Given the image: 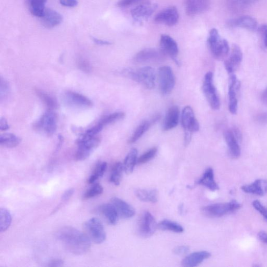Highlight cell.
<instances>
[{"label": "cell", "mask_w": 267, "mask_h": 267, "mask_svg": "<svg viewBox=\"0 0 267 267\" xmlns=\"http://www.w3.org/2000/svg\"><path fill=\"white\" fill-rule=\"evenodd\" d=\"M57 238L71 254L82 255L91 248V241L85 233L71 227H65L58 231Z\"/></svg>", "instance_id": "6da1fadb"}, {"label": "cell", "mask_w": 267, "mask_h": 267, "mask_svg": "<svg viewBox=\"0 0 267 267\" xmlns=\"http://www.w3.org/2000/svg\"><path fill=\"white\" fill-rule=\"evenodd\" d=\"M122 73L148 89L155 88L156 71L152 67H146L135 70L125 69L123 71Z\"/></svg>", "instance_id": "7a4b0ae2"}, {"label": "cell", "mask_w": 267, "mask_h": 267, "mask_svg": "<svg viewBox=\"0 0 267 267\" xmlns=\"http://www.w3.org/2000/svg\"><path fill=\"white\" fill-rule=\"evenodd\" d=\"M101 140L97 136L84 134L77 142L78 148L75 155L76 161H84L90 155L92 151L100 145Z\"/></svg>", "instance_id": "3957f363"}, {"label": "cell", "mask_w": 267, "mask_h": 267, "mask_svg": "<svg viewBox=\"0 0 267 267\" xmlns=\"http://www.w3.org/2000/svg\"><path fill=\"white\" fill-rule=\"evenodd\" d=\"M209 49L216 59L224 58L229 53L230 47L228 41L222 39L216 29H212L208 38Z\"/></svg>", "instance_id": "277c9868"}, {"label": "cell", "mask_w": 267, "mask_h": 267, "mask_svg": "<svg viewBox=\"0 0 267 267\" xmlns=\"http://www.w3.org/2000/svg\"><path fill=\"white\" fill-rule=\"evenodd\" d=\"M242 207V204L235 200L228 203L215 204L201 208L202 213L208 217L219 218L236 212Z\"/></svg>", "instance_id": "5b68a950"}, {"label": "cell", "mask_w": 267, "mask_h": 267, "mask_svg": "<svg viewBox=\"0 0 267 267\" xmlns=\"http://www.w3.org/2000/svg\"><path fill=\"white\" fill-rule=\"evenodd\" d=\"M181 122L185 133L184 144L187 146L191 142L193 133L198 132L199 129V122L191 107L186 106L183 109Z\"/></svg>", "instance_id": "8992f818"}, {"label": "cell", "mask_w": 267, "mask_h": 267, "mask_svg": "<svg viewBox=\"0 0 267 267\" xmlns=\"http://www.w3.org/2000/svg\"><path fill=\"white\" fill-rule=\"evenodd\" d=\"M84 228L85 234L91 241L96 244H102L105 241L106 233L103 223L99 219H90L85 223Z\"/></svg>", "instance_id": "52a82bcc"}, {"label": "cell", "mask_w": 267, "mask_h": 267, "mask_svg": "<svg viewBox=\"0 0 267 267\" xmlns=\"http://www.w3.org/2000/svg\"><path fill=\"white\" fill-rule=\"evenodd\" d=\"M159 88L162 95H168L175 88L176 77L172 69L163 66L158 71Z\"/></svg>", "instance_id": "ba28073f"}, {"label": "cell", "mask_w": 267, "mask_h": 267, "mask_svg": "<svg viewBox=\"0 0 267 267\" xmlns=\"http://www.w3.org/2000/svg\"><path fill=\"white\" fill-rule=\"evenodd\" d=\"M203 90L208 102L213 109L217 110L220 107V101L214 83V74L208 72L204 77Z\"/></svg>", "instance_id": "9c48e42d"}, {"label": "cell", "mask_w": 267, "mask_h": 267, "mask_svg": "<svg viewBox=\"0 0 267 267\" xmlns=\"http://www.w3.org/2000/svg\"><path fill=\"white\" fill-rule=\"evenodd\" d=\"M57 117L53 110H48L35 125V128L39 131H43L48 136H52L57 129Z\"/></svg>", "instance_id": "30bf717a"}, {"label": "cell", "mask_w": 267, "mask_h": 267, "mask_svg": "<svg viewBox=\"0 0 267 267\" xmlns=\"http://www.w3.org/2000/svg\"><path fill=\"white\" fill-rule=\"evenodd\" d=\"M158 228L154 216L148 212L144 213L139 221V232L143 237L153 235Z\"/></svg>", "instance_id": "8fae6325"}, {"label": "cell", "mask_w": 267, "mask_h": 267, "mask_svg": "<svg viewBox=\"0 0 267 267\" xmlns=\"http://www.w3.org/2000/svg\"><path fill=\"white\" fill-rule=\"evenodd\" d=\"M165 56L161 50L146 48L137 53L134 56V61L137 63L160 62L164 59Z\"/></svg>", "instance_id": "7c38bea8"}, {"label": "cell", "mask_w": 267, "mask_h": 267, "mask_svg": "<svg viewBox=\"0 0 267 267\" xmlns=\"http://www.w3.org/2000/svg\"><path fill=\"white\" fill-rule=\"evenodd\" d=\"M179 19V14L175 6H170L159 12L155 18V21L159 24L169 27L175 26Z\"/></svg>", "instance_id": "4fadbf2b"}, {"label": "cell", "mask_w": 267, "mask_h": 267, "mask_svg": "<svg viewBox=\"0 0 267 267\" xmlns=\"http://www.w3.org/2000/svg\"><path fill=\"white\" fill-rule=\"evenodd\" d=\"M160 46L162 52L165 55L170 56L177 65L179 64L177 58L178 47L174 39L168 35H162L160 37Z\"/></svg>", "instance_id": "5bb4252c"}, {"label": "cell", "mask_w": 267, "mask_h": 267, "mask_svg": "<svg viewBox=\"0 0 267 267\" xmlns=\"http://www.w3.org/2000/svg\"><path fill=\"white\" fill-rule=\"evenodd\" d=\"M185 12L187 16L195 17L207 11L211 6L210 0H185Z\"/></svg>", "instance_id": "9a60e30c"}, {"label": "cell", "mask_w": 267, "mask_h": 267, "mask_svg": "<svg viewBox=\"0 0 267 267\" xmlns=\"http://www.w3.org/2000/svg\"><path fill=\"white\" fill-rule=\"evenodd\" d=\"M157 7L156 4H141L131 10V16L137 22H142V21L147 20L153 15Z\"/></svg>", "instance_id": "2e32d148"}, {"label": "cell", "mask_w": 267, "mask_h": 267, "mask_svg": "<svg viewBox=\"0 0 267 267\" xmlns=\"http://www.w3.org/2000/svg\"><path fill=\"white\" fill-rule=\"evenodd\" d=\"M240 83L237 81L236 76L231 74L229 79V109L231 113L236 114L237 112L238 101L236 93L240 88Z\"/></svg>", "instance_id": "e0dca14e"}, {"label": "cell", "mask_w": 267, "mask_h": 267, "mask_svg": "<svg viewBox=\"0 0 267 267\" xmlns=\"http://www.w3.org/2000/svg\"><path fill=\"white\" fill-rule=\"evenodd\" d=\"M243 60V53L237 45H233L229 58L225 62V68L229 73L232 74L240 66Z\"/></svg>", "instance_id": "ac0fdd59"}, {"label": "cell", "mask_w": 267, "mask_h": 267, "mask_svg": "<svg viewBox=\"0 0 267 267\" xmlns=\"http://www.w3.org/2000/svg\"><path fill=\"white\" fill-rule=\"evenodd\" d=\"M64 99L68 105L72 106L89 107L93 105L89 98L74 91H68L65 93Z\"/></svg>", "instance_id": "d6986e66"}, {"label": "cell", "mask_w": 267, "mask_h": 267, "mask_svg": "<svg viewBox=\"0 0 267 267\" xmlns=\"http://www.w3.org/2000/svg\"><path fill=\"white\" fill-rule=\"evenodd\" d=\"M42 25L48 29H52L60 25L63 17L57 11L52 9H46L44 14L41 18Z\"/></svg>", "instance_id": "ffe728a7"}, {"label": "cell", "mask_w": 267, "mask_h": 267, "mask_svg": "<svg viewBox=\"0 0 267 267\" xmlns=\"http://www.w3.org/2000/svg\"><path fill=\"white\" fill-rule=\"evenodd\" d=\"M111 204L116 208L119 214L122 218H131L135 215L134 208L125 200L118 197H114L111 198Z\"/></svg>", "instance_id": "44dd1931"}, {"label": "cell", "mask_w": 267, "mask_h": 267, "mask_svg": "<svg viewBox=\"0 0 267 267\" xmlns=\"http://www.w3.org/2000/svg\"><path fill=\"white\" fill-rule=\"evenodd\" d=\"M224 138L230 156L233 159L239 158L241 154V148L239 141L235 138L232 130H227L224 133Z\"/></svg>", "instance_id": "7402d4cb"}, {"label": "cell", "mask_w": 267, "mask_h": 267, "mask_svg": "<svg viewBox=\"0 0 267 267\" xmlns=\"http://www.w3.org/2000/svg\"><path fill=\"white\" fill-rule=\"evenodd\" d=\"M179 115L180 112L178 106L171 107L166 114L163 123V131H168L175 128L178 124Z\"/></svg>", "instance_id": "603a6c76"}, {"label": "cell", "mask_w": 267, "mask_h": 267, "mask_svg": "<svg viewBox=\"0 0 267 267\" xmlns=\"http://www.w3.org/2000/svg\"><path fill=\"white\" fill-rule=\"evenodd\" d=\"M245 193L263 196L267 193V179H258L253 183L241 187Z\"/></svg>", "instance_id": "cb8c5ba5"}, {"label": "cell", "mask_w": 267, "mask_h": 267, "mask_svg": "<svg viewBox=\"0 0 267 267\" xmlns=\"http://www.w3.org/2000/svg\"><path fill=\"white\" fill-rule=\"evenodd\" d=\"M211 256L210 252L207 251L195 252L183 260L182 265L186 267H197Z\"/></svg>", "instance_id": "d4e9b609"}, {"label": "cell", "mask_w": 267, "mask_h": 267, "mask_svg": "<svg viewBox=\"0 0 267 267\" xmlns=\"http://www.w3.org/2000/svg\"><path fill=\"white\" fill-rule=\"evenodd\" d=\"M229 25L230 26L244 28L249 31H255L258 29V23L256 19L249 16H243L230 20Z\"/></svg>", "instance_id": "484cf974"}, {"label": "cell", "mask_w": 267, "mask_h": 267, "mask_svg": "<svg viewBox=\"0 0 267 267\" xmlns=\"http://www.w3.org/2000/svg\"><path fill=\"white\" fill-rule=\"evenodd\" d=\"M198 184L203 185L208 189L215 191L219 189V187L215 181L214 170L212 168H208L197 182Z\"/></svg>", "instance_id": "4316f807"}, {"label": "cell", "mask_w": 267, "mask_h": 267, "mask_svg": "<svg viewBox=\"0 0 267 267\" xmlns=\"http://www.w3.org/2000/svg\"><path fill=\"white\" fill-rule=\"evenodd\" d=\"M48 0H25L26 7L32 15L41 18L44 14Z\"/></svg>", "instance_id": "83f0119b"}, {"label": "cell", "mask_w": 267, "mask_h": 267, "mask_svg": "<svg viewBox=\"0 0 267 267\" xmlns=\"http://www.w3.org/2000/svg\"><path fill=\"white\" fill-rule=\"evenodd\" d=\"M99 211L102 213L108 222L111 225L117 224L119 219V214L116 208L111 204H105L100 206Z\"/></svg>", "instance_id": "f1b7e54d"}, {"label": "cell", "mask_w": 267, "mask_h": 267, "mask_svg": "<svg viewBox=\"0 0 267 267\" xmlns=\"http://www.w3.org/2000/svg\"><path fill=\"white\" fill-rule=\"evenodd\" d=\"M157 117H155L153 120L150 121H145L142 123V124L136 129L134 133L131 137V138L128 140V143H133L138 141L142 138V135L145 134L151 127V125L156 121L158 120Z\"/></svg>", "instance_id": "f546056e"}, {"label": "cell", "mask_w": 267, "mask_h": 267, "mask_svg": "<svg viewBox=\"0 0 267 267\" xmlns=\"http://www.w3.org/2000/svg\"><path fill=\"white\" fill-rule=\"evenodd\" d=\"M138 151L132 149L126 156L124 163V170L127 175L131 174L133 172L136 162H138Z\"/></svg>", "instance_id": "4dcf8cb0"}, {"label": "cell", "mask_w": 267, "mask_h": 267, "mask_svg": "<svg viewBox=\"0 0 267 267\" xmlns=\"http://www.w3.org/2000/svg\"><path fill=\"white\" fill-rule=\"evenodd\" d=\"M135 194L136 197L142 201L156 203L158 201V194L156 190L139 189L136 191Z\"/></svg>", "instance_id": "1f68e13d"}, {"label": "cell", "mask_w": 267, "mask_h": 267, "mask_svg": "<svg viewBox=\"0 0 267 267\" xmlns=\"http://www.w3.org/2000/svg\"><path fill=\"white\" fill-rule=\"evenodd\" d=\"M20 142L21 140L18 137L12 133H5L0 136V144L6 148L16 147Z\"/></svg>", "instance_id": "d6a6232c"}, {"label": "cell", "mask_w": 267, "mask_h": 267, "mask_svg": "<svg viewBox=\"0 0 267 267\" xmlns=\"http://www.w3.org/2000/svg\"><path fill=\"white\" fill-rule=\"evenodd\" d=\"M35 91L42 103L47 107L48 110L53 111L56 109L57 103L56 100L53 97L39 89H36Z\"/></svg>", "instance_id": "836d02e7"}, {"label": "cell", "mask_w": 267, "mask_h": 267, "mask_svg": "<svg viewBox=\"0 0 267 267\" xmlns=\"http://www.w3.org/2000/svg\"><path fill=\"white\" fill-rule=\"evenodd\" d=\"M124 171H125L124 164L120 162L115 163L111 170L110 177V182L115 185H119L121 182Z\"/></svg>", "instance_id": "e575fe53"}, {"label": "cell", "mask_w": 267, "mask_h": 267, "mask_svg": "<svg viewBox=\"0 0 267 267\" xmlns=\"http://www.w3.org/2000/svg\"><path fill=\"white\" fill-rule=\"evenodd\" d=\"M158 228L177 233H182L184 231L183 228L178 223L169 220H164L159 223Z\"/></svg>", "instance_id": "d590c367"}, {"label": "cell", "mask_w": 267, "mask_h": 267, "mask_svg": "<svg viewBox=\"0 0 267 267\" xmlns=\"http://www.w3.org/2000/svg\"><path fill=\"white\" fill-rule=\"evenodd\" d=\"M12 215L8 209L1 208L0 210V231L1 232L8 230L12 223Z\"/></svg>", "instance_id": "8d00e7d4"}, {"label": "cell", "mask_w": 267, "mask_h": 267, "mask_svg": "<svg viewBox=\"0 0 267 267\" xmlns=\"http://www.w3.org/2000/svg\"><path fill=\"white\" fill-rule=\"evenodd\" d=\"M107 169V163L106 162H100L97 164L88 180L89 184L94 183L98 179L102 178Z\"/></svg>", "instance_id": "74e56055"}, {"label": "cell", "mask_w": 267, "mask_h": 267, "mask_svg": "<svg viewBox=\"0 0 267 267\" xmlns=\"http://www.w3.org/2000/svg\"><path fill=\"white\" fill-rule=\"evenodd\" d=\"M125 115V113L123 112H115L107 115V116L101 119L98 124L104 127L124 119Z\"/></svg>", "instance_id": "f35d334b"}, {"label": "cell", "mask_w": 267, "mask_h": 267, "mask_svg": "<svg viewBox=\"0 0 267 267\" xmlns=\"http://www.w3.org/2000/svg\"><path fill=\"white\" fill-rule=\"evenodd\" d=\"M104 192L103 187L99 184L93 185L84 194L83 199L88 200L100 196Z\"/></svg>", "instance_id": "ab89813d"}, {"label": "cell", "mask_w": 267, "mask_h": 267, "mask_svg": "<svg viewBox=\"0 0 267 267\" xmlns=\"http://www.w3.org/2000/svg\"><path fill=\"white\" fill-rule=\"evenodd\" d=\"M157 153V148L156 147L150 149L138 158V163L142 164L150 161L156 156Z\"/></svg>", "instance_id": "60d3db41"}, {"label": "cell", "mask_w": 267, "mask_h": 267, "mask_svg": "<svg viewBox=\"0 0 267 267\" xmlns=\"http://www.w3.org/2000/svg\"><path fill=\"white\" fill-rule=\"evenodd\" d=\"M77 64L78 68L85 73H90L91 71V67L89 62L82 57H80L77 60Z\"/></svg>", "instance_id": "b9f144b4"}, {"label": "cell", "mask_w": 267, "mask_h": 267, "mask_svg": "<svg viewBox=\"0 0 267 267\" xmlns=\"http://www.w3.org/2000/svg\"><path fill=\"white\" fill-rule=\"evenodd\" d=\"M252 206L261 214L267 221V208L264 206L261 202L258 200H255L252 202Z\"/></svg>", "instance_id": "7bdbcfd3"}, {"label": "cell", "mask_w": 267, "mask_h": 267, "mask_svg": "<svg viewBox=\"0 0 267 267\" xmlns=\"http://www.w3.org/2000/svg\"><path fill=\"white\" fill-rule=\"evenodd\" d=\"M10 93V86L8 82L1 78V89H0V97L2 100L8 96Z\"/></svg>", "instance_id": "ee69618b"}, {"label": "cell", "mask_w": 267, "mask_h": 267, "mask_svg": "<svg viewBox=\"0 0 267 267\" xmlns=\"http://www.w3.org/2000/svg\"><path fill=\"white\" fill-rule=\"evenodd\" d=\"M103 128L104 127L98 123L97 125L88 130L85 134L90 136H97L98 133L102 131Z\"/></svg>", "instance_id": "f6af8a7d"}, {"label": "cell", "mask_w": 267, "mask_h": 267, "mask_svg": "<svg viewBox=\"0 0 267 267\" xmlns=\"http://www.w3.org/2000/svg\"><path fill=\"white\" fill-rule=\"evenodd\" d=\"M141 0H120L117 5L120 8H126L135 3L140 2Z\"/></svg>", "instance_id": "bcb514c9"}, {"label": "cell", "mask_w": 267, "mask_h": 267, "mask_svg": "<svg viewBox=\"0 0 267 267\" xmlns=\"http://www.w3.org/2000/svg\"><path fill=\"white\" fill-rule=\"evenodd\" d=\"M190 250V248L187 246H178L173 249V252L176 255H183L186 254Z\"/></svg>", "instance_id": "7dc6e473"}, {"label": "cell", "mask_w": 267, "mask_h": 267, "mask_svg": "<svg viewBox=\"0 0 267 267\" xmlns=\"http://www.w3.org/2000/svg\"><path fill=\"white\" fill-rule=\"evenodd\" d=\"M255 121L259 124L266 125L267 124V113L263 112L259 113L255 117Z\"/></svg>", "instance_id": "c3c4849f"}, {"label": "cell", "mask_w": 267, "mask_h": 267, "mask_svg": "<svg viewBox=\"0 0 267 267\" xmlns=\"http://www.w3.org/2000/svg\"><path fill=\"white\" fill-rule=\"evenodd\" d=\"M258 31L260 34L263 36L264 39V45L267 48V25H262L258 28Z\"/></svg>", "instance_id": "681fc988"}, {"label": "cell", "mask_w": 267, "mask_h": 267, "mask_svg": "<svg viewBox=\"0 0 267 267\" xmlns=\"http://www.w3.org/2000/svg\"><path fill=\"white\" fill-rule=\"evenodd\" d=\"M60 3L63 6L68 8H74L78 4L77 0H60Z\"/></svg>", "instance_id": "f907efd6"}, {"label": "cell", "mask_w": 267, "mask_h": 267, "mask_svg": "<svg viewBox=\"0 0 267 267\" xmlns=\"http://www.w3.org/2000/svg\"><path fill=\"white\" fill-rule=\"evenodd\" d=\"M74 193V190L73 189H70L64 193L62 196V201L63 202H66L68 201Z\"/></svg>", "instance_id": "816d5d0a"}, {"label": "cell", "mask_w": 267, "mask_h": 267, "mask_svg": "<svg viewBox=\"0 0 267 267\" xmlns=\"http://www.w3.org/2000/svg\"><path fill=\"white\" fill-rule=\"evenodd\" d=\"M64 265V262L61 259H56L53 260L50 262L48 266L49 267H62Z\"/></svg>", "instance_id": "f5cc1de1"}, {"label": "cell", "mask_w": 267, "mask_h": 267, "mask_svg": "<svg viewBox=\"0 0 267 267\" xmlns=\"http://www.w3.org/2000/svg\"><path fill=\"white\" fill-rule=\"evenodd\" d=\"M93 42H94L96 44L101 46H108L111 45L112 43L110 41L104 40L102 39H99L95 37H91Z\"/></svg>", "instance_id": "db71d44e"}, {"label": "cell", "mask_w": 267, "mask_h": 267, "mask_svg": "<svg viewBox=\"0 0 267 267\" xmlns=\"http://www.w3.org/2000/svg\"><path fill=\"white\" fill-rule=\"evenodd\" d=\"M232 130L234 134V136H235V138L238 140V141H242V134L240 130L237 127H234Z\"/></svg>", "instance_id": "11a10c76"}, {"label": "cell", "mask_w": 267, "mask_h": 267, "mask_svg": "<svg viewBox=\"0 0 267 267\" xmlns=\"http://www.w3.org/2000/svg\"><path fill=\"white\" fill-rule=\"evenodd\" d=\"M258 239L262 242L267 244V233L265 231L259 232L258 234Z\"/></svg>", "instance_id": "9f6ffc18"}, {"label": "cell", "mask_w": 267, "mask_h": 267, "mask_svg": "<svg viewBox=\"0 0 267 267\" xmlns=\"http://www.w3.org/2000/svg\"><path fill=\"white\" fill-rule=\"evenodd\" d=\"M0 128L1 131H6V130L9 128V125L8 124L5 118H2L1 119V122H0Z\"/></svg>", "instance_id": "6f0895ef"}, {"label": "cell", "mask_w": 267, "mask_h": 267, "mask_svg": "<svg viewBox=\"0 0 267 267\" xmlns=\"http://www.w3.org/2000/svg\"><path fill=\"white\" fill-rule=\"evenodd\" d=\"M238 1L244 4H250L255 2L257 0H238Z\"/></svg>", "instance_id": "680465c9"}, {"label": "cell", "mask_w": 267, "mask_h": 267, "mask_svg": "<svg viewBox=\"0 0 267 267\" xmlns=\"http://www.w3.org/2000/svg\"><path fill=\"white\" fill-rule=\"evenodd\" d=\"M262 99L263 102L267 105V88L264 90L263 93Z\"/></svg>", "instance_id": "91938a15"}, {"label": "cell", "mask_w": 267, "mask_h": 267, "mask_svg": "<svg viewBox=\"0 0 267 267\" xmlns=\"http://www.w3.org/2000/svg\"><path fill=\"white\" fill-rule=\"evenodd\" d=\"M59 142L58 143V145H57V149H56L57 150H58L62 145V143L63 142V138H62V136H61V135L59 136Z\"/></svg>", "instance_id": "94428289"}]
</instances>
